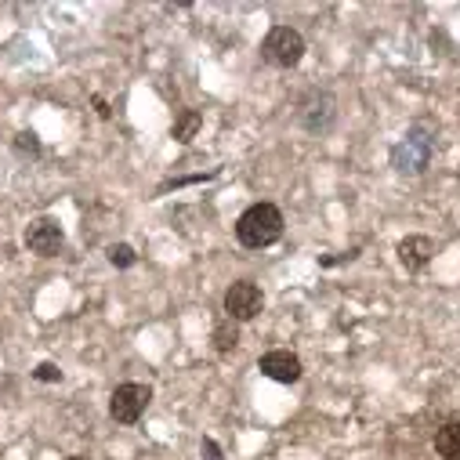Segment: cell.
<instances>
[{"instance_id": "16", "label": "cell", "mask_w": 460, "mask_h": 460, "mask_svg": "<svg viewBox=\"0 0 460 460\" xmlns=\"http://www.w3.org/2000/svg\"><path fill=\"white\" fill-rule=\"evenodd\" d=\"M204 453H207V460H221V449L211 438H204Z\"/></svg>"}, {"instance_id": "11", "label": "cell", "mask_w": 460, "mask_h": 460, "mask_svg": "<svg viewBox=\"0 0 460 460\" xmlns=\"http://www.w3.org/2000/svg\"><path fill=\"white\" fill-rule=\"evenodd\" d=\"M200 127H204V113H200V109H181V113L174 117V131H170V135H174V142L189 145Z\"/></svg>"}, {"instance_id": "10", "label": "cell", "mask_w": 460, "mask_h": 460, "mask_svg": "<svg viewBox=\"0 0 460 460\" xmlns=\"http://www.w3.org/2000/svg\"><path fill=\"white\" fill-rule=\"evenodd\" d=\"M435 453L442 460H460V421H446L435 428Z\"/></svg>"}, {"instance_id": "4", "label": "cell", "mask_w": 460, "mask_h": 460, "mask_svg": "<svg viewBox=\"0 0 460 460\" xmlns=\"http://www.w3.org/2000/svg\"><path fill=\"white\" fill-rule=\"evenodd\" d=\"M149 403H152V388H149V385L124 381V385H117L113 395H109V417H113L117 424H138L142 413L149 410Z\"/></svg>"}, {"instance_id": "15", "label": "cell", "mask_w": 460, "mask_h": 460, "mask_svg": "<svg viewBox=\"0 0 460 460\" xmlns=\"http://www.w3.org/2000/svg\"><path fill=\"white\" fill-rule=\"evenodd\" d=\"M33 378H37V381H44V385H55V381H62V370H58L55 362H40L37 370H33Z\"/></svg>"}, {"instance_id": "9", "label": "cell", "mask_w": 460, "mask_h": 460, "mask_svg": "<svg viewBox=\"0 0 460 460\" xmlns=\"http://www.w3.org/2000/svg\"><path fill=\"white\" fill-rule=\"evenodd\" d=\"M395 254H399V265L406 272H421V268H428V261L435 254V243L428 236H406V239H399Z\"/></svg>"}, {"instance_id": "17", "label": "cell", "mask_w": 460, "mask_h": 460, "mask_svg": "<svg viewBox=\"0 0 460 460\" xmlns=\"http://www.w3.org/2000/svg\"><path fill=\"white\" fill-rule=\"evenodd\" d=\"M65 460H91V456H83V453H76V456H65Z\"/></svg>"}, {"instance_id": "6", "label": "cell", "mask_w": 460, "mask_h": 460, "mask_svg": "<svg viewBox=\"0 0 460 460\" xmlns=\"http://www.w3.org/2000/svg\"><path fill=\"white\" fill-rule=\"evenodd\" d=\"M257 370H261L268 381H275V385H294V381H301L305 366H301V359H298L294 352L272 348V352H265V355L257 359Z\"/></svg>"}, {"instance_id": "7", "label": "cell", "mask_w": 460, "mask_h": 460, "mask_svg": "<svg viewBox=\"0 0 460 460\" xmlns=\"http://www.w3.org/2000/svg\"><path fill=\"white\" fill-rule=\"evenodd\" d=\"M26 250L30 254H37V257H55L58 250H62V243H65V232H62V225L55 221V218H37V221H30L26 225Z\"/></svg>"}, {"instance_id": "12", "label": "cell", "mask_w": 460, "mask_h": 460, "mask_svg": "<svg viewBox=\"0 0 460 460\" xmlns=\"http://www.w3.org/2000/svg\"><path fill=\"white\" fill-rule=\"evenodd\" d=\"M214 352L218 355H229V352H236L239 348V323H232L229 316H221L218 323H214Z\"/></svg>"}, {"instance_id": "14", "label": "cell", "mask_w": 460, "mask_h": 460, "mask_svg": "<svg viewBox=\"0 0 460 460\" xmlns=\"http://www.w3.org/2000/svg\"><path fill=\"white\" fill-rule=\"evenodd\" d=\"M109 261H113L117 268H131V265L138 261V254H135V247H127V243H113V247H109Z\"/></svg>"}, {"instance_id": "2", "label": "cell", "mask_w": 460, "mask_h": 460, "mask_svg": "<svg viewBox=\"0 0 460 460\" xmlns=\"http://www.w3.org/2000/svg\"><path fill=\"white\" fill-rule=\"evenodd\" d=\"M261 58L275 69H294L305 58V37L294 26H272L261 40Z\"/></svg>"}, {"instance_id": "3", "label": "cell", "mask_w": 460, "mask_h": 460, "mask_svg": "<svg viewBox=\"0 0 460 460\" xmlns=\"http://www.w3.org/2000/svg\"><path fill=\"white\" fill-rule=\"evenodd\" d=\"M431 149H435V135H431L424 124H417V127L392 149V167H395L399 174H424L428 163H431Z\"/></svg>"}, {"instance_id": "13", "label": "cell", "mask_w": 460, "mask_h": 460, "mask_svg": "<svg viewBox=\"0 0 460 460\" xmlns=\"http://www.w3.org/2000/svg\"><path fill=\"white\" fill-rule=\"evenodd\" d=\"M12 149H15L19 156H26V160H37V156H40V138H37L33 131H19L15 142H12Z\"/></svg>"}, {"instance_id": "8", "label": "cell", "mask_w": 460, "mask_h": 460, "mask_svg": "<svg viewBox=\"0 0 460 460\" xmlns=\"http://www.w3.org/2000/svg\"><path fill=\"white\" fill-rule=\"evenodd\" d=\"M334 117H337V109H334V99L326 95V91H308V99H305L301 109H298L301 127L312 131V135L330 131V127H334Z\"/></svg>"}, {"instance_id": "5", "label": "cell", "mask_w": 460, "mask_h": 460, "mask_svg": "<svg viewBox=\"0 0 460 460\" xmlns=\"http://www.w3.org/2000/svg\"><path fill=\"white\" fill-rule=\"evenodd\" d=\"M221 305H225V316H229L232 323H250V319L265 308V294H261V287H257L254 280H236V283L225 291Z\"/></svg>"}, {"instance_id": "1", "label": "cell", "mask_w": 460, "mask_h": 460, "mask_svg": "<svg viewBox=\"0 0 460 460\" xmlns=\"http://www.w3.org/2000/svg\"><path fill=\"white\" fill-rule=\"evenodd\" d=\"M283 236V211L275 204H250L236 218V239L247 250H265Z\"/></svg>"}]
</instances>
